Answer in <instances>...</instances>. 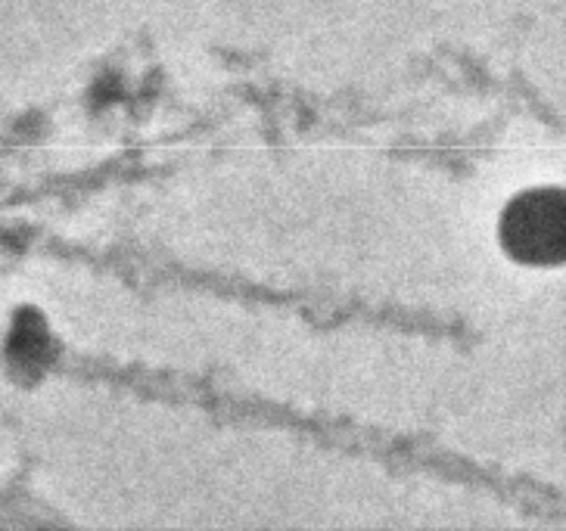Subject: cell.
<instances>
[{
	"label": "cell",
	"mask_w": 566,
	"mask_h": 531,
	"mask_svg": "<svg viewBox=\"0 0 566 531\" xmlns=\"http://www.w3.org/2000/svg\"><path fill=\"white\" fill-rule=\"evenodd\" d=\"M504 246L516 262L554 265L564 258L566 221L557 190H535L511 202L504 212Z\"/></svg>",
	"instance_id": "obj_1"
}]
</instances>
